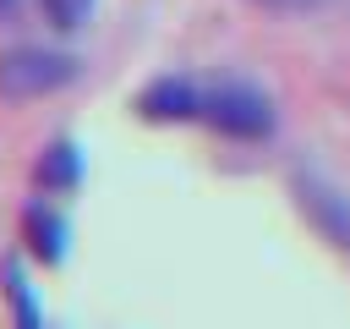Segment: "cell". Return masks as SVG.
I'll list each match as a JSON object with an SVG mask.
<instances>
[{"mask_svg": "<svg viewBox=\"0 0 350 329\" xmlns=\"http://www.w3.org/2000/svg\"><path fill=\"white\" fill-rule=\"evenodd\" d=\"M202 126H213L219 137H235V143H262V137H273L279 110L257 82L219 77V82H202Z\"/></svg>", "mask_w": 350, "mask_h": 329, "instance_id": "cell-1", "label": "cell"}, {"mask_svg": "<svg viewBox=\"0 0 350 329\" xmlns=\"http://www.w3.org/2000/svg\"><path fill=\"white\" fill-rule=\"evenodd\" d=\"M0 285H5L11 329H44V307H38V296H33V285H27V274H22V263H16V258H5V263H0Z\"/></svg>", "mask_w": 350, "mask_h": 329, "instance_id": "cell-7", "label": "cell"}, {"mask_svg": "<svg viewBox=\"0 0 350 329\" xmlns=\"http://www.w3.org/2000/svg\"><path fill=\"white\" fill-rule=\"evenodd\" d=\"M93 5H98V0H38L44 22H49L55 33H77V27H88Z\"/></svg>", "mask_w": 350, "mask_h": 329, "instance_id": "cell-8", "label": "cell"}, {"mask_svg": "<svg viewBox=\"0 0 350 329\" xmlns=\"http://www.w3.org/2000/svg\"><path fill=\"white\" fill-rule=\"evenodd\" d=\"M131 110L153 126H180V121H202V82L197 77H180V71H164L153 82L137 88Z\"/></svg>", "mask_w": 350, "mask_h": 329, "instance_id": "cell-3", "label": "cell"}, {"mask_svg": "<svg viewBox=\"0 0 350 329\" xmlns=\"http://www.w3.org/2000/svg\"><path fill=\"white\" fill-rule=\"evenodd\" d=\"M16 5H22V0H0V22H5V16L16 11Z\"/></svg>", "mask_w": 350, "mask_h": 329, "instance_id": "cell-10", "label": "cell"}, {"mask_svg": "<svg viewBox=\"0 0 350 329\" xmlns=\"http://www.w3.org/2000/svg\"><path fill=\"white\" fill-rule=\"evenodd\" d=\"M22 247H27V258L44 263V269H55V263L66 258V247H71V219L55 208V197L38 192V197L22 208Z\"/></svg>", "mask_w": 350, "mask_h": 329, "instance_id": "cell-5", "label": "cell"}, {"mask_svg": "<svg viewBox=\"0 0 350 329\" xmlns=\"http://www.w3.org/2000/svg\"><path fill=\"white\" fill-rule=\"evenodd\" d=\"M252 11H273V16H312V11H328L334 0H246Z\"/></svg>", "mask_w": 350, "mask_h": 329, "instance_id": "cell-9", "label": "cell"}, {"mask_svg": "<svg viewBox=\"0 0 350 329\" xmlns=\"http://www.w3.org/2000/svg\"><path fill=\"white\" fill-rule=\"evenodd\" d=\"M77 71H82V60L71 49H55V44H11V49H0V99L5 104L49 99V93L71 88Z\"/></svg>", "mask_w": 350, "mask_h": 329, "instance_id": "cell-2", "label": "cell"}, {"mask_svg": "<svg viewBox=\"0 0 350 329\" xmlns=\"http://www.w3.org/2000/svg\"><path fill=\"white\" fill-rule=\"evenodd\" d=\"M33 181H38L44 197L77 192V181H82V154H77V143H71V137H55V143L38 154V164H33Z\"/></svg>", "mask_w": 350, "mask_h": 329, "instance_id": "cell-6", "label": "cell"}, {"mask_svg": "<svg viewBox=\"0 0 350 329\" xmlns=\"http://www.w3.org/2000/svg\"><path fill=\"white\" fill-rule=\"evenodd\" d=\"M295 203H301V214L312 219V230L323 236V241H334V247H345L350 252V197L334 186V181H323L317 170H295Z\"/></svg>", "mask_w": 350, "mask_h": 329, "instance_id": "cell-4", "label": "cell"}]
</instances>
